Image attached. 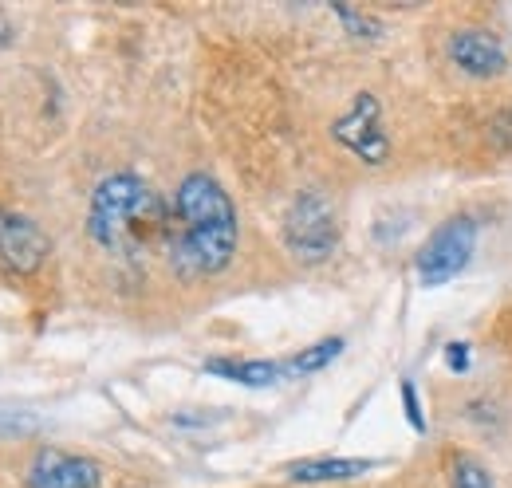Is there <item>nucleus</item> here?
Here are the masks:
<instances>
[{
  "mask_svg": "<svg viewBox=\"0 0 512 488\" xmlns=\"http://www.w3.org/2000/svg\"><path fill=\"white\" fill-rule=\"evenodd\" d=\"M473 252H477V221L473 217H449L446 225H438L430 233V241L418 252V280L426 288H442L457 272H465Z\"/></svg>",
  "mask_w": 512,
  "mask_h": 488,
  "instance_id": "nucleus-4",
  "label": "nucleus"
},
{
  "mask_svg": "<svg viewBox=\"0 0 512 488\" xmlns=\"http://www.w3.org/2000/svg\"><path fill=\"white\" fill-rule=\"evenodd\" d=\"M335 16H339V20L351 28V36H371V40H375V36L383 32V24H379V20H371L367 12H355V8H335Z\"/></svg>",
  "mask_w": 512,
  "mask_h": 488,
  "instance_id": "nucleus-13",
  "label": "nucleus"
},
{
  "mask_svg": "<svg viewBox=\"0 0 512 488\" xmlns=\"http://www.w3.org/2000/svg\"><path fill=\"white\" fill-rule=\"evenodd\" d=\"M284 244L304 264H320L335 252L339 221H335V205L323 197L320 189H304L292 201V209L284 217Z\"/></svg>",
  "mask_w": 512,
  "mask_h": 488,
  "instance_id": "nucleus-3",
  "label": "nucleus"
},
{
  "mask_svg": "<svg viewBox=\"0 0 512 488\" xmlns=\"http://www.w3.org/2000/svg\"><path fill=\"white\" fill-rule=\"evenodd\" d=\"M343 351V339H320L312 347H304L296 359H288V374H316L323 366H331Z\"/></svg>",
  "mask_w": 512,
  "mask_h": 488,
  "instance_id": "nucleus-11",
  "label": "nucleus"
},
{
  "mask_svg": "<svg viewBox=\"0 0 512 488\" xmlns=\"http://www.w3.org/2000/svg\"><path fill=\"white\" fill-rule=\"evenodd\" d=\"M449 488H493L485 465L477 457H453L449 465Z\"/></svg>",
  "mask_w": 512,
  "mask_h": 488,
  "instance_id": "nucleus-12",
  "label": "nucleus"
},
{
  "mask_svg": "<svg viewBox=\"0 0 512 488\" xmlns=\"http://www.w3.org/2000/svg\"><path fill=\"white\" fill-rule=\"evenodd\" d=\"M446 366L453 374H465L469 370V347L465 343H446Z\"/></svg>",
  "mask_w": 512,
  "mask_h": 488,
  "instance_id": "nucleus-15",
  "label": "nucleus"
},
{
  "mask_svg": "<svg viewBox=\"0 0 512 488\" xmlns=\"http://www.w3.org/2000/svg\"><path fill=\"white\" fill-rule=\"evenodd\" d=\"M375 461H359V457H308V461H292L284 473L288 481L300 485H327V481H355L363 473H371Z\"/></svg>",
  "mask_w": 512,
  "mask_h": 488,
  "instance_id": "nucleus-9",
  "label": "nucleus"
},
{
  "mask_svg": "<svg viewBox=\"0 0 512 488\" xmlns=\"http://www.w3.org/2000/svg\"><path fill=\"white\" fill-rule=\"evenodd\" d=\"M99 465L64 449H36L28 465V488H99Z\"/></svg>",
  "mask_w": 512,
  "mask_h": 488,
  "instance_id": "nucleus-7",
  "label": "nucleus"
},
{
  "mask_svg": "<svg viewBox=\"0 0 512 488\" xmlns=\"http://www.w3.org/2000/svg\"><path fill=\"white\" fill-rule=\"evenodd\" d=\"M209 374L225 378V382H237V386H276L280 378H288V363H268V359H209L205 363Z\"/></svg>",
  "mask_w": 512,
  "mask_h": 488,
  "instance_id": "nucleus-10",
  "label": "nucleus"
},
{
  "mask_svg": "<svg viewBox=\"0 0 512 488\" xmlns=\"http://www.w3.org/2000/svg\"><path fill=\"white\" fill-rule=\"evenodd\" d=\"M398 394H402V406H406V422L418 429V433H426V418H422V402H418L414 382H402V386H398Z\"/></svg>",
  "mask_w": 512,
  "mask_h": 488,
  "instance_id": "nucleus-14",
  "label": "nucleus"
},
{
  "mask_svg": "<svg viewBox=\"0 0 512 488\" xmlns=\"http://www.w3.org/2000/svg\"><path fill=\"white\" fill-rule=\"evenodd\" d=\"M52 252L48 233L28 221L24 213L0 209V272L8 276H36Z\"/></svg>",
  "mask_w": 512,
  "mask_h": 488,
  "instance_id": "nucleus-6",
  "label": "nucleus"
},
{
  "mask_svg": "<svg viewBox=\"0 0 512 488\" xmlns=\"http://www.w3.org/2000/svg\"><path fill=\"white\" fill-rule=\"evenodd\" d=\"M335 142L343 150H351L355 158H363L367 166H383L390 158V138L383 130V111H379V99L375 95H355L351 107L335 119Z\"/></svg>",
  "mask_w": 512,
  "mask_h": 488,
  "instance_id": "nucleus-5",
  "label": "nucleus"
},
{
  "mask_svg": "<svg viewBox=\"0 0 512 488\" xmlns=\"http://www.w3.org/2000/svg\"><path fill=\"white\" fill-rule=\"evenodd\" d=\"M166 252L170 268L182 280L217 276L221 268H229L237 252V209L209 174H190L178 185Z\"/></svg>",
  "mask_w": 512,
  "mask_h": 488,
  "instance_id": "nucleus-1",
  "label": "nucleus"
},
{
  "mask_svg": "<svg viewBox=\"0 0 512 488\" xmlns=\"http://www.w3.org/2000/svg\"><path fill=\"white\" fill-rule=\"evenodd\" d=\"M170 225L162 197L130 170L103 178L91 193L87 233L115 260H142L158 244H170Z\"/></svg>",
  "mask_w": 512,
  "mask_h": 488,
  "instance_id": "nucleus-2",
  "label": "nucleus"
},
{
  "mask_svg": "<svg viewBox=\"0 0 512 488\" xmlns=\"http://www.w3.org/2000/svg\"><path fill=\"white\" fill-rule=\"evenodd\" d=\"M446 52H449V60L457 63L465 75H473V79H493V75H501V71L509 67L505 44H501L493 32H481V28H461V32H453Z\"/></svg>",
  "mask_w": 512,
  "mask_h": 488,
  "instance_id": "nucleus-8",
  "label": "nucleus"
}]
</instances>
